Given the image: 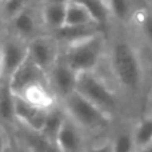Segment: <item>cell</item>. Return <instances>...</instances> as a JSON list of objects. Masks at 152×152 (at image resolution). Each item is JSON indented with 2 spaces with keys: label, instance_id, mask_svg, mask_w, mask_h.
I'll list each match as a JSON object with an SVG mask.
<instances>
[{
  "label": "cell",
  "instance_id": "6da1fadb",
  "mask_svg": "<svg viewBox=\"0 0 152 152\" xmlns=\"http://www.w3.org/2000/svg\"><path fill=\"white\" fill-rule=\"evenodd\" d=\"M60 103L67 116L86 132L91 142L105 139L104 134L110 132L112 128L113 119L76 91Z\"/></svg>",
  "mask_w": 152,
  "mask_h": 152
},
{
  "label": "cell",
  "instance_id": "7a4b0ae2",
  "mask_svg": "<svg viewBox=\"0 0 152 152\" xmlns=\"http://www.w3.org/2000/svg\"><path fill=\"white\" fill-rule=\"evenodd\" d=\"M111 64L116 80L126 91L132 94L139 91L143 83V69L136 50L131 43L120 40L113 45Z\"/></svg>",
  "mask_w": 152,
  "mask_h": 152
},
{
  "label": "cell",
  "instance_id": "3957f363",
  "mask_svg": "<svg viewBox=\"0 0 152 152\" xmlns=\"http://www.w3.org/2000/svg\"><path fill=\"white\" fill-rule=\"evenodd\" d=\"M76 92L95 104L99 110L107 113L111 119L118 113L120 103L115 91L103 80L95 71L83 72L77 75L76 80Z\"/></svg>",
  "mask_w": 152,
  "mask_h": 152
},
{
  "label": "cell",
  "instance_id": "277c9868",
  "mask_svg": "<svg viewBox=\"0 0 152 152\" xmlns=\"http://www.w3.org/2000/svg\"><path fill=\"white\" fill-rule=\"evenodd\" d=\"M104 51V39L102 34L71 43L63 60L76 74L95 71Z\"/></svg>",
  "mask_w": 152,
  "mask_h": 152
},
{
  "label": "cell",
  "instance_id": "5b68a950",
  "mask_svg": "<svg viewBox=\"0 0 152 152\" xmlns=\"http://www.w3.org/2000/svg\"><path fill=\"white\" fill-rule=\"evenodd\" d=\"M3 81H10L28 59V44L18 39H7L0 45Z\"/></svg>",
  "mask_w": 152,
  "mask_h": 152
},
{
  "label": "cell",
  "instance_id": "8992f818",
  "mask_svg": "<svg viewBox=\"0 0 152 152\" xmlns=\"http://www.w3.org/2000/svg\"><path fill=\"white\" fill-rule=\"evenodd\" d=\"M76 80L77 74L67 66L63 59H58L48 72V83L59 102H63L76 91Z\"/></svg>",
  "mask_w": 152,
  "mask_h": 152
},
{
  "label": "cell",
  "instance_id": "52a82bcc",
  "mask_svg": "<svg viewBox=\"0 0 152 152\" xmlns=\"http://www.w3.org/2000/svg\"><path fill=\"white\" fill-rule=\"evenodd\" d=\"M91 142L87 134L67 116L56 136L55 144L61 152H86Z\"/></svg>",
  "mask_w": 152,
  "mask_h": 152
},
{
  "label": "cell",
  "instance_id": "ba28073f",
  "mask_svg": "<svg viewBox=\"0 0 152 152\" xmlns=\"http://www.w3.org/2000/svg\"><path fill=\"white\" fill-rule=\"evenodd\" d=\"M28 58L39 68L48 74L53 64L58 61L56 39L37 36L28 43Z\"/></svg>",
  "mask_w": 152,
  "mask_h": 152
},
{
  "label": "cell",
  "instance_id": "9c48e42d",
  "mask_svg": "<svg viewBox=\"0 0 152 152\" xmlns=\"http://www.w3.org/2000/svg\"><path fill=\"white\" fill-rule=\"evenodd\" d=\"M47 111L48 110L35 107L24 99H21L20 96L15 95V118L16 123L20 126L32 129V131L42 132L45 116H47Z\"/></svg>",
  "mask_w": 152,
  "mask_h": 152
},
{
  "label": "cell",
  "instance_id": "30bf717a",
  "mask_svg": "<svg viewBox=\"0 0 152 152\" xmlns=\"http://www.w3.org/2000/svg\"><path fill=\"white\" fill-rule=\"evenodd\" d=\"M35 83H48V74L29 60V58L8 81L11 91L15 95H19L24 88Z\"/></svg>",
  "mask_w": 152,
  "mask_h": 152
},
{
  "label": "cell",
  "instance_id": "8fae6325",
  "mask_svg": "<svg viewBox=\"0 0 152 152\" xmlns=\"http://www.w3.org/2000/svg\"><path fill=\"white\" fill-rule=\"evenodd\" d=\"M16 96H20L29 104L35 105V107L43 108V110H50V108L55 107L58 103V97L55 96L53 91L51 89L50 83H35L24 88Z\"/></svg>",
  "mask_w": 152,
  "mask_h": 152
},
{
  "label": "cell",
  "instance_id": "7c38bea8",
  "mask_svg": "<svg viewBox=\"0 0 152 152\" xmlns=\"http://www.w3.org/2000/svg\"><path fill=\"white\" fill-rule=\"evenodd\" d=\"M15 118V95L11 91L10 84L1 81L0 84V127L12 134L16 127Z\"/></svg>",
  "mask_w": 152,
  "mask_h": 152
},
{
  "label": "cell",
  "instance_id": "4fadbf2b",
  "mask_svg": "<svg viewBox=\"0 0 152 152\" xmlns=\"http://www.w3.org/2000/svg\"><path fill=\"white\" fill-rule=\"evenodd\" d=\"M102 27L97 26L95 23L91 24H84V26H63L61 28L56 29L55 39L56 40H63V42H68L69 44L75 42H80L87 37L95 36L97 34H102Z\"/></svg>",
  "mask_w": 152,
  "mask_h": 152
},
{
  "label": "cell",
  "instance_id": "5bb4252c",
  "mask_svg": "<svg viewBox=\"0 0 152 152\" xmlns=\"http://www.w3.org/2000/svg\"><path fill=\"white\" fill-rule=\"evenodd\" d=\"M66 118H67V113L64 111L61 103H58L55 107L50 108L47 111V116H45L44 126H43V129H42V135L50 143L56 142V136H58Z\"/></svg>",
  "mask_w": 152,
  "mask_h": 152
},
{
  "label": "cell",
  "instance_id": "9a60e30c",
  "mask_svg": "<svg viewBox=\"0 0 152 152\" xmlns=\"http://www.w3.org/2000/svg\"><path fill=\"white\" fill-rule=\"evenodd\" d=\"M67 3L47 1L43 7V20L53 31L61 28L66 21Z\"/></svg>",
  "mask_w": 152,
  "mask_h": 152
},
{
  "label": "cell",
  "instance_id": "2e32d148",
  "mask_svg": "<svg viewBox=\"0 0 152 152\" xmlns=\"http://www.w3.org/2000/svg\"><path fill=\"white\" fill-rule=\"evenodd\" d=\"M74 1L84 7V10L88 12L95 24L100 26L102 28L107 24L111 11L105 0H74Z\"/></svg>",
  "mask_w": 152,
  "mask_h": 152
},
{
  "label": "cell",
  "instance_id": "e0dca14e",
  "mask_svg": "<svg viewBox=\"0 0 152 152\" xmlns=\"http://www.w3.org/2000/svg\"><path fill=\"white\" fill-rule=\"evenodd\" d=\"M132 139L136 150H142L152 144V115L143 116L132 127Z\"/></svg>",
  "mask_w": 152,
  "mask_h": 152
},
{
  "label": "cell",
  "instance_id": "ac0fdd59",
  "mask_svg": "<svg viewBox=\"0 0 152 152\" xmlns=\"http://www.w3.org/2000/svg\"><path fill=\"white\" fill-rule=\"evenodd\" d=\"M12 28L15 29V32L20 37H28L32 36L36 29V20L35 16L32 15V12L26 8L24 11H21L19 15H16L12 19Z\"/></svg>",
  "mask_w": 152,
  "mask_h": 152
},
{
  "label": "cell",
  "instance_id": "d6986e66",
  "mask_svg": "<svg viewBox=\"0 0 152 152\" xmlns=\"http://www.w3.org/2000/svg\"><path fill=\"white\" fill-rule=\"evenodd\" d=\"M111 142L112 152H136V147L132 139V127L116 129L111 135Z\"/></svg>",
  "mask_w": 152,
  "mask_h": 152
},
{
  "label": "cell",
  "instance_id": "ffe728a7",
  "mask_svg": "<svg viewBox=\"0 0 152 152\" xmlns=\"http://www.w3.org/2000/svg\"><path fill=\"white\" fill-rule=\"evenodd\" d=\"M94 23L91 16L88 15L84 7H81L79 3L71 0L67 3V11H66V21L64 26H84V24Z\"/></svg>",
  "mask_w": 152,
  "mask_h": 152
},
{
  "label": "cell",
  "instance_id": "44dd1931",
  "mask_svg": "<svg viewBox=\"0 0 152 152\" xmlns=\"http://www.w3.org/2000/svg\"><path fill=\"white\" fill-rule=\"evenodd\" d=\"M111 15L118 18L119 20L126 21L132 15V0H105Z\"/></svg>",
  "mask_w": 152,
  "mask_h": 152
},
{
  "label": "cell",
  "instance_id": "7402d4cb",
  "mask_svg": "<svg viewBox=\"0 0 152 152\" xmlns=\"http://www.w3.org/2000/svg\"><path fill=\"white\" fill-rule=\"evenodd\" d=\"M4 5H3V13L7 19L12 20L16 15L24 11L27 8V1L28 0H3Z\"/></svg>",
  "mask_w": 152,
  "mask_h": 152
},
{
  "label": "cell",
  "instance_id": "603a6c76",
  "mask_svg": "<svg viewBox=\"0 0 152 152\" xmlns=\"http://www.w3.org/2000/svg\"><path fill=\"white\" fill-rule=\"evenodd\" d=\"M135 16H137V20L142 26L144 35L152 42V12H150V11H144L143 13L137 12Z\"/></svg>",
  "mask_w": 152,
  "mask_h": 152
},
{
  "label": "cell",
  "instance_id": "cb8c5ba5",
  "mask_svg": "<svg viewBox=\"0 0 152 152\" xmlns=\"http://www.w3.org/2000/svg\"><path fill=\"white\" fill-rule=\"evenodd\" d=\"M86 152H112V142H111V136L91 143L89 147L86 150Z\"/></svg>",
  "mask_w": 152,
  "mask_h": 152
},
{
  "label": "cell",
  "instance_id": "d4e9b609",
  "mask_svg": "<svg viewBox=\"0 0 152 152\" xmlns=\"http://www.w3.org/2000/svg\"><path fill=\"white\" fill-rule=\"evenodd\" d=\"M10 143H11V134L0 127V152L7 151V148L10 147Z\"/></svg>",
  "mask_w": 152,
  "mask_h": 152
},
{
  "label": "cell",
  "instance_id": "484cf974",
  "mask_svg": "<svg viewBox=\"0 0 152 152\" xmlns=\"http://www.w3.org/2000/svg\"><path fill=\"white\" fill-rule=\"evenodd\" d=\"M5 152H26L23 150V148L19 145V143L16 142L15 139L12 137V135H11V143H10V147L7 148V151Z\"/></svg>",
  "mask_w": 152,
  "mask_h": 152
},
{
  "label": "cell",
  "instance_id": "4316f807",
  "mask_svg": "<svg viewBox=\"0 0 152 152\" xmlns=\"http://www.w3.org/2000/svg\"><path fill=\"white\" fill-rule=\"evenodd\" d=\"M45 152H61V151L59 150V147L55 144V143H51V144L48 145V148H47Z\"/></svg>",
  "mask_w": 152,
  "mask_h": 152
},
{
  "label": "cell",
  "instance_id": "83f0119b",
  "mask_svg": "<svg viewBox=\"0 0 152 152\" xmlns=\"http://www.w3.org/2000/svg\"><path fill=\"white\" fill-rule=\"evenodd\" d=\"M136 152H152V144L148 145V147L142 148V150H136Z\"/></svg>",
  "mask_w": 152,
  "mask_h": 152
},
{
  "label": "cell",
  "instance_id": "f1b7e54d",
  "mask_svg": "<svg viewBox=\"0 0 152 152\" xmlns=\"http://www.w3.org/2000/svg\"><path fill=\"white\" fill-rule=\"evenodd\" d=\"M3 81V71H1V53H0V84Z\"/></svg>",
  "mask_w": 152,
  "mask_h": 152
},
{
  "label": "cell",
  "instance_id": "f546056e",
  "mask_svg": "<svg viewBox=\"0 0 152 152\" xmlns=\"http://www.w3.org/2000/svg\"><path fill=\"white\" fill-rule=\"evenodd\" d=\"M47 1H53V3H69L71 0H47Z\"/></svg>",
  "mask_w": 152,
  "mask_h": 152
},
{
  "label": "cell",
  "instance_id": "4dcf8cb0",
  "mask_svg": "<svg viewBox=\"0 0 152 152\" xmlns=\"http://www.w3.org/2000/svg\"><path fill=\"white\" fill-rule=\"evenodd\" d=\"M143 1H148V3H150V1H152V0H143Z\"/></svg>",
  "mask_w": 152,
  "mask_h": 152
}]
</instances>
